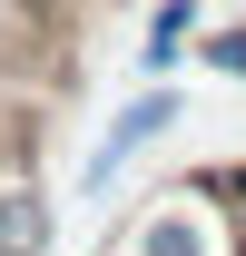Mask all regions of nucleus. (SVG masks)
<instances>
[{"instance_id":"nucleus-1","label":"nucleus","mask_w":246,"mask_h":256,"mask_svg":"<svg viewBox=\"0 0 246 256\" xmlns=\"http://www.w3.org/2000/svg\"><path fill=\"white\" fill-rule=\"evenodd\" d=\"M178 118H187V89H178V79H148V89H128L118 108H108V128H98V148H89V178H79V188H89V197H108V188L128 178V168H138V158L158 148V138L178 128Z\"/></svg>"},{"instance_id":"nucleus-2","label":"nucleus","mask_w":246,"mask_h":256,"mask_svg":"<svg viewBox=\"0 0 246 256\" xmlns=\"http://www.w3.org/2000/svg\"><path fill=\"white\" fill-rule=\"evenodd\" d=\"M50 188H40V168H0V256H50Z\"/></svg>"},{"instance_id":"nucleus-3","label":"nucleus","mask_w":246,"mask_h":256,"mask_svg":"<svg viewBox=\"0 0 246 256\" xmlns=\"http://www.w3.org/2000/svg\"><path fill=\"white\" fill-rule=\"evenodd\" d=\"M128 256H236V236H226V226H207L197 217V207H158V217H138V246Z\"/></svg>"},{"instance_id":"nucleus-4","label":"nucleus","mask_w":246,"mask_h":256,"mask_svg":"<svg viewBox=\"0 0 246 256\" xmlns=\"http://www.w3.org/2000/svg\"><path fill=\"white\" fill-rule=\"evenodd\" d=\"M197 30H207V0H158V10H148V40H138V69L168 79V69L197 50Z\"/></svg>"},{"instance_id":"nucleus-5","label":"nucleus","mask_w":246,"mask_h":256,"mask_svg":"<svg viewBox=\"0 0 246 256\" xmlns=\"http://www.w3.org/2000/svg\"><path fill=\"white\" fill-rule=\"evenodd\" d=\"M197 197L226 217V236H236V256H246V168H207V178H197Z\"/></svg>"},{"instance_id":"nucleus-6","label":"nucleus","mask_w":246,"mask_h":256,"mask_svg":"<svg viewBox=\"0 0 246 256\" xmlns=\"http://www.w3.org/2000/svg\"><path fill=\"white\" fill-rule=\"evenodd\" d=\"M197 69H216V79H246V20H216V30H197Z\"/></svg>"}]
</instances>
